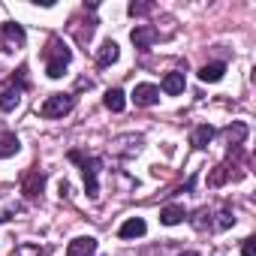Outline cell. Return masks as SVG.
<instances>
[{
    "instance_id": "cell-4",
    "label": "cell",
    "mask_w": 256,
    "mask_h": 256,
    "mask_svg": "<svg viewBox=\"0 0 256 256\" xmlns=\"http://www.w3.org/2000/svg\"><path fill=\"white\" fill-rule=\"evenodd\" d=\"M24 46V28L16 22H6L0 28V52H16Z\"/></svg>"
},
{
    "instance_id": "cell-5",
    "label": "cell",
    "mask_w": 256,
    "mask_h": 256,
    "mask_svg": "<svg viewBox=\"0 0 256 256\" xmlns=\"http://www.w3.org/2000/svg\"><path fill=\"white\" fill-rule=\"evenodd\" d=\"M82 163V172H84V190H88V196L90 199H96L100 196V184H96V172H100V166H102V160L100 157H90V160H78Z\"/></svg>"
},
{
    "instance_id": "cell-12",
    "label": "cell",
    "mask_w": 256,
    "mask_h": 256,
    "mask_svg": "<svg viewBox=\"0 0 256 256\" xmlns=\"http://www.w3.org/2000/svg\"><path fill=\"white\" fill-rule=\"evenodd\" d=\"M42 184H46V175H42V172H30V175L24 178V196H28V199H36V196L42 193Z\"/></svg>"
},
{
    "instance_id": "cell-20",
    "label": "cell",
    "mask_w": 256,
    "mask_h": 256,
    "mask_svg": "<svg viewBox=\"0 0 256 256\" xmlns=\"http://www.w3.org/2000/svg\"><path fill=\"white\" fill-rule=\"evenodd\" d=\"M151 4H130V16H148Z\"/></svg>"
},
{
    "instance_id": "cell-13",
    "label": "cell",
    "mask_w": 256,
    "mask_h": 256,
    "mask_svg": "<svg viewBox=\"0 0 256 256\" xmlns=\"http://www.w3.org/2000/svg\"><path fill=\"white\" fill-rule=\"evenodd\" d=\"M18 148H22V142H18L16 133L0 130V157H12V154H18Z\"/></svg>"
},
{
    "instance_id": "cell-17",
    "label": "cell",
    "mask_w": 256,
    "mask_h": 256,
    "mask_svg": "<svg viewBox=\"0 0 256 256\" xmlns=\"http://www.w3.org/2000/svg\"><path fill=\"white\" fill-rule=\"evenodd\" d=\"M163 90L166 94H181L184 90V72H166V78H163Z\"/></svg>"
},
{
    "instance_id": "cell-15",
    "label": "cell",
    "mask_w": 256,
    "mask_h": 256,
    "mask_svg": "<svg viewBox=\"0 0 256 256\" xmlns=\"http://www.w3.org/2000/svg\"><path fill=\"white\" fill-rule=\"evenodd\" d=\"M102 102H106V108H108V112H124V106H126V100H124V90H120V88H108V90H106V96H102Z\"/></svg>"
},
{
    "instance_id": "cell-21",
    "label": "cell",
    "mask_w": 256,
    "mask_h": 256,
    "mask_svg": "<svg viewBox=\"0 0 256 256\" xmlns=\"http://www.w3.org/2000/svg\"><path fill=\"white\" fill-rule=\"evenodd\" d=\"M241 253H244V256H256V238H244Z\"/></svg>"
},
{
    "instance_id": "cell-6",
    "label": "cell",
    "mask_w": 256,
    "mask_h": 256,
    "mask_svg": "<svg viewBox=\"0 0 256 256\" xmlns=\"http://www.w3.org/2000/svg\"><path fill=\"white\" fill-rule=\"evenodd\" d=\"M130 40H133V46H136L139 52H148V48L160 40V30H157V28H151V24H139V28H133Z\"/></svg>"
},
{
    "instance_id": "cell-22",
    "label": "cell",
    "mask_w": 256,
    "mask_h": 256,
    "mask_svg": "<svg viewBox=\"0 0 256 256\" xmlns=\"http://www.w3.org/2000/svg\"><path fill=\"white\" fill-rule=\"evenodd\" d=\"M178 256H196V253H178Z\"/></svg>"
},
{
    "instance_id": "cell-14",
    "label": "cell",
    "mask_w": 256,
    "mask_h": 256,
    "mask_svg": "<svg viewBox=\"0 0 256 256\" xmlns=\"http://www.w3.org/2000/svg\"><path fill=\"white\" fill-rule=\"evenodd\" d=\"M214 133H217V130H214L211 124L196 126V130H193V148H199V151H202V148H208V142L214 139Z\"/></svg>"
},
{
    "instance_id": "cell-3",
    "label": "cell",
    "mask_w": 256,
    "mask_h": 256,
    "mask_svg": "<svg viewBox=\"0 0 256 256\" xmlns=\"http://www.w3.org/2000/svg\"><path fill=\"white\" fill-rule=\"evenodd\" d=\"M76 108V94H52L42 106H40V114L42 118H64Z\"/></svg>"
},
{
    "instance_id": "cell-9",
    "label": "cell",
    "mask_w": 256,
    "mask_h": 256,
    "mask_svg": "<svg viewBox=\"0 0 256 256\" xmlns=\"http://www.w3.org/2000/svg\"><path fill=\"white\" fill-rule=\"evenodd\" d=\"M145 232H148V223H145L142 217H130V220H126V223L118 229L120 238H142Z\"/></svg>"
},
{
    "instance_id": "cell-10",
    "label": "cell",
    "mask_w": 256,
    "mask_h": 256,
    "mask_svg": "<svg viewBox=\"0 0 256 256\" xmlns=\"http://www.w3.org/2000/svg\"><path fill=\"white\" fill-rule=\"evenodd\" d=\"M118 42L114 40H106L102 46H100V52H96V66H112L114 60H118Z\"/></svg>"
},
{
    "instance_id": "cell-16",
    "label": "cell",
    "mask_w": 256,
    "mask_h": 256,
    "mask_svg": "<svg viewBox=\"0 0 256 256\" xmlns=\"http://www.w3.org/2000/svg\"><path fill=\"white\" fill-rule=\"evenodd\" d=\"M223 72H226V64H205V66L199 70V78H202V82H220Z\"/></svg>"
},
{
    "instance_id": "cell-18",
    "label": "cell",
    "mask_w": 256,
    "mask_h": 256,
    "mask_svg": "<svg viewBox=\"0 0 256 256\" xmlns=\"http://www.w3.org/2000/svg\"><path fill=\"white\" fill-rule=\"evenodd\" d=\"M226 136H229V142H232V145H241V142H244V136H247V126H244L241 120H235L232 126H226Z\"/></svg>"
},
{
    "instance_id": "cell-8",
    "label": "cell",
    "mask_w": 256,
    "mask_h": 256,
    "mask_svg": "<svg viewBox=\"0 0 256 256\" xmlns=\"http://www.w3.org/2000/svg\"><path fill=\"white\" fill-rule=\"evenodd\" d=\"M96 250V238L94 235H78L66 244V256H94Z\"/></svg>"
},
{
    "instance_id": "cell-7",
    "label": "cell",
    "mask_w": 256,
    "mask_h": 256,
    "mask_svg": "<svg viewBox=\"0 0 256 256\" xmlns=\"http://www.w3.org/2000/svg\"><path fill=\"white\" fill-rule=\"evenodd\" d=\"M130 100H133L139 108H148V106H154V102L160 100V88H157V84H148V82H145V84H136Z\"/></svg>"
},
{
    "instance_id": "cell-11",
    "label": "cell",
    "mask_w": 256,
    "mask_h": 256,
    "mask_svg": "<svg viewBox=\"0 0 256 256\" xmlns=\"http://www.w3.org/2000/svg\"><path fill=\"white\" fill-rule=\"evenodd\" d=\"M184 217H187L184 205H166V208L160 211V223H163V226H178Z\"/></svg>"
},
{
    "instance_id": "cell-2",
    "label": "cell",
    "mask_w": 256,
    "mask_h": 256,
    "mask_svg": "<svg viewBox=\"0 0 256 256\" xmlns=\"http://www.w3.org/2000/svg\"><path fill=\"white\" fill-rule=\"evenodd\" d=\"M24 88H28V66H22L12 78L0 82V112H12L18 106Z\"/></svg>"
},
{
    "instance_id": "cell-19",
    "label": "cell",
    "mask_w": 256,
    "mask_h": 256,
    "mask_svg": "<svg viewBox=\"0 0 256 256\" xmlns=\"http://www.w3.org/2000/svg\"><path fill=\"white\" fill-rule=\"evenodd\" d=\"M226 178H229V166L223 163V166H217V169H214V172L208 175V187H220V184H223Z\"/></svg>"
},
{
    "instance_id": "cell-1",
    "label": "cell",
    "mask_w": 256,
    "mask_h": 256,
    "mask_svg": "<svg viewBox=\"0 0 256 256\" xmlns=\"http://www.w3.org/2000/svg\"><path fill=\"white\" fill-rule=\"evenodd\" d=\"M42 58H46V72H48V78H60V76L66 72V64L72 60V52L66 48L64 40L52 36L48 46H46V52H42Z\"/></svg>"
}]
</instances>
